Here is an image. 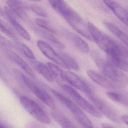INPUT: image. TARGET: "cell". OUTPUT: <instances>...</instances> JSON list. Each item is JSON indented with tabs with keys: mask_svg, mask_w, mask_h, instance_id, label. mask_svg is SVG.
<instances>
[{
	"mask_svg": "<svg viewBox=\"0 0 128 128\" xmlns=\"http://www.w3.org/2000/svg\"><path fill=\"white\" fill-rule=\"evenodd\" d=\"M87 24L94 41L107 56L121 57L128 60V50L126 48L115 42L93 24L88 22Z\"/></svg>",
	"mask_w": 128,
	"mask_h": 128,
	"instance_id": "obj_1",
	"label": "cell"
},
{
	"mask_svg": "<svg viewBox=\"0 0 128 128\" xmlns=\"http://www.w3.org/2000/svg\"><path fill=\"white\" fill-rule=\"evenodd\" d=\"M57 12L61 15L76 31L91 41H94L88 29L82 18L66 3L62 2L58 6Z\"/></svg>",
	"mask_w": 128,
	"mask_h": 128,
	"instance_id": "obj_2",
	"label": "cell"
},
{
	"mask_svg": "<svg viewBox=\"0 0 128 128\" xmlns=\"http://www.w3.org/2000/svg\"><path fill=\"white\" fill-rule=\"evenodd\" d=\"M96 64L102 74L116 87L126 88L128 86V77L113 65L100 57L95 60Z\"/></svg>",
	"mask_w": 128,
	"mask_h": 128,
	"instance_id": "obj_3",
	"label": "cell"
},
{
	"mask_svg": "<svg viewBox=\"0 0 128 128\" xmlns=\"http://www.w3.org/2000/svg\"><path fill=\"white\" fill-rule=\"evenodd\" d=\"M52 92L56 98L69 110L75 119L84 128H93L90 120L79 107L58 91L53 90Z\"/></svg>",
	"mask_w": 128,
	"mask_h": 128,
	"instance_id": "obj_4",
	"label": "cell"
},
{
	"mask_svg": "<svg viewBox=\"0 0 128 128\" xmlns=\"http://www.w3.org/2000/svg\"><path fill=\"white\" fill-rule=\"evenodd\" d=\"M21 104L32 116L39 122L49 124L50 119L44 110L35 101L27 96H23L20 98Z\"/></svg>",
	"mask_w": 128,
	"mask_h": 128,
	"instance_id": "obj_5",
	"label": "cell"
},
{
	"mask_svg": "<svg viewBox=\"0 0 128 128\" xmlns=\"http://www.w3.org/2000/svg\"><path fill=\"white\" fill-rule=\"evenodd\" d=\"M62 87L79 106L88 113L97 118H102V114L99 110L82 97L74 88L66 84L62 85Z\"/></svg>",
	"mask_w": 128,
	"mask_h": 128,
	"instance_id": "obj_6",
	"label": "cell"
},
{
	"mask_svg": "<svg viewBox=\"0 0 128 128\" xmlns=\"http://www.w3.org/2000/svg\"><path fill=\"white\" fill-rule=\"evenodd\" d=\"M21 77L24 84L36 96L49 108L54 110L56 108L53 98L47 92L37 86L34 82L20 72Z\"/></svg>",
	"mask_w": 128,
	"mask_h": 128,
	"instance_id": "obj_7",
	"label": "cell"
},
{
	"mask_svg": "<svg viewBox=\"0 0 128 128\" xmlns=\"http://www.w3.org/2000/svg\"><path fill=\"white\" fill-rule=\"evenodd\" d=\"M87 96L102 114L114 122H120V119L114 111L107 103L97 97L93 92Z\"/></svg>",
	"mask_w": 128,
	"mask_h": 128,
	"instance_id": "obj_8",
	"label": "cell"
},
{
	"mask_svg": "<svg viewBox=\"0 0 128 128\" xmlns=\"http://www.w3.org/2000/svg\"><path fill=\"white\" fill-rule=\"evenodd\" d=\"M37 44L39 49L46 56L59 66L66 69L69 70L60 55L48 44L44 41L39 40L37 42Z\"/></svg>",
	"mask_w": 128,
	"mask_h": 128,
	"instance_id": "obj_9",
	"label": "cell"
},
{
	"mask_svg": "<svg viewBox=\"0 0 128 128\" xmlns=\"http://www.w3.org/2000/svg\"><path fill=\"white\" fill-rule=\"evenodd\" d=\"M64 73L66 80L71 85L87 95L93 92L89 85L78 76L68 71Z\"/></svg>",
	"mask_w": 128,
	"mask_h": 128,
	"instance_id": "obj_10",
	"label": "cell"
},
{
	"mask_svg": "<svg viewBox=\"0 0 128 128\" xmlns=\"http://www.w3.org/2000/svg\"><path fill=\"white\" fill-rule=\"evenodd\" d=\"M105 4L116 17L128 27V12L118 3L112 0H104Z\"/></svg>",
	"mask_w": 128,
	"mask_h": 128,
	"instance_id": "obj_11",
	"label": "cell"
},
{
	"mask_svg": "<svg viewBox=\"0 0 128 128\" xmlns=\"http://www.w3.org/2000/svg\"><path fill=\"white\" fill-rule=\"evenodd\" d=\"M6 55L8 58L16 64L19 66L27 74L32 78H35L36 74L30 66L20 56L14 52L8 50L6 52Z\"/></svg>",
	"mask_w": 128,
	"mask_h": 128,
	"instance_id": "obj_12",
	"label": "cell"
},
{
	"mask_svg": "<svg viewBox=\"0 0 128 128\" xmlns=\"http://www.w3.org/2000/svg\"><path fill=\"white\" fill-rule=\"evenodd\" d=\"M65 36L72 42L75 47L82 53H88L90 48L86 42L76 34L67 30L64 31Z\"/></svg>",
	"mask_w": 128,
	"mask_h": 128,
	"instance_id": "obj_13",
	"label": "cell"
},
{
	"mask_svg": "<svg viewBox=\"0 0 128 128\" xmlns=\"http://www.w3.org/2000/svg\"><path fill=\"white\" fill-rule=\"evenodd\" d=\"M87 74L92 80L102 87L108 89H114L116 88L104 76L93 70H88Z\"/></svg>",
	"mask_w": 128,
	"mask_h": 128,
	"instance_id": "obj_14",
	"label": "cell"
},
{
	"mask_svg": "<svg viewBox=\"0 0 128 128\" xmlns=\"http://www.w3.org/2000/svg\"><path fill=\"white\" fill-rule=\"evenodd\" d=\"M30 62L34 69L47 80L51 82L54 81V76L51 71L43 63L35 60H30Z\"/></svg>",
	"mask_w": 128,
	"mask_h": 128,
	"instance_id": "obj_15",
	"label": "cell"
},
{
	"mask_svg": "<svg viewBox=\"0 0 128 128\" xmlns=\"http://www.w3.org/2000/svg\"><path fill=\"white\" fill-rule=\"evenodd\" d=\"M7 5L16 14L19 18L26 20L27 19V16L25 12V9L28 8V6L24 3L18 0H8L6 1Z\"/></svg>",
	"mask_w": 128,
	"mask_h": 128,
	"instance_id": "obj_16",
	"label": "cell"
},
{
	"mask_svg": "<svg viewBox=\"0 0 128 128\" xmlns=\"http://www.w3.org/2000/svg\"><path fill=\"white\" fill-rule=\"evenodd\" d=\"M108 61L118 69L128 73V60L115 56H107Z\"/></svg>",
	"mask_w": 128,
	"mask_h": 128,
	"instance_id": "obj_17",
	"label": "cell"
},
{
	"mask_svg": "<svg viewBox=\"0 0 128 128\" xmlns=\"http://www.w3.org/2000/svg\"><path fill=\"white\" fill-rule=\"evenodd\" d=\"M104 24L110 32L120 39L128 47V36L127 34L113 24L105 22Z\"/></svg>",
	"mask_w": 128,
	"mask_h": 128,
	"instance_id": "obj_18",
	"label": "cell"
},
{
	"mask_svg": "<svg viewBox=\"0 0 128 128\" xmlns=\"http://www.w3.org/2000/svg\"><path fill=\"white\" fill-rule=\"evenodd\" d=\"M51 114L54 120L62 128H77L70 120L60 112L53 111Z\"/></svg>",
	"mask_w": 128,
	"mask_h": 128,
	"instance_id": "obj_19",
	"label": "cell"
},
{
	"mask_svg": "<svg viewBox=\"0 0 128 128\" xmlns=\"http://www.w3.org/2000/svg\"><path fill=\"white\" fill-rule=\"evenodd\" d=\"M47 65L51 71L56 81L58 84L62 86L66 80L65 73L58 66L50 62L47 63Z\"/></svg>",
	"mask_w": 128,
	"mask_h": 128,
	"instance_id": "obj_20",
	"label": "cell"
},
{
	"mask_svg": "<svg viewBox=\"0 0 128 128\" xmlns=\"http://www.w3.org/2000/svg\"><path fill=\"white\" fill-rule=\"evenodd\" d=\"M58 54L69 70L72 69L76 71L79 70L80 68L78 64L71 56L60 50L58 51Z\"/></svg>",
	"mask_w": 128,
	"mask_h": 128,
	"instance_id": "obj_21",
	"label": "cell"
},
{
	"mask_svg": "<svg viewBox=\"0 0 128 128\" xmlns=\"http://www.w3.org/2000/svg\"><path fill=\"white\" fill-rule=\"evenodd\" d=\"M40 33L44 38L46 39L56 48L60 50H62L66 48L65 45L63 44L54 35H52V34L51 33L42 30L41 31Z\"/></svg>",
	"mask_w": 128,
	"mask_h": 128,
	"instance_id": "obj_22",
	"label": "cell"
},
{
	"mask_svg": "<svg viewBox=\"0 0 128 128\" xmlns=\"http://www.w3.org/2000/svg\"><path fill=\"white\" fill-rule=\"evenodd\" d=\"M18 33L24 39L27 41H30L31 37L29 33L18 22L16 18H12L9 20Z\"/></svg>",
	"mask_w": 128,
	"mask_h": 128,
	"instance_id": "obj_23",
	"label": "cell"
},
{
	"mask_svg": "<svg viewBox=\"0 0 128 128\" xmlns=\"http://www.w3.org/2000/svg\"><path fill=\"white\" fill-rule=\"evenodd\" d=\"M106 95L109 99L114 102L128 106V98L125 96L112 92L107 93Z\"/></svg>",
	"mask_w": 128,
	"mask_h": 128,
	"instance_id": "obj_24",
	"label": "cell"
},
{
	"mask_svg": "<svg viewBox=\"0 0 128 128\" xmlns=\"http://www.w3.org/2000/svg\"><path fill=\"white\" fill-rule=\"evenodd\" d=\"M17 48L24 56L30 59V60H35V56L32 50L27 46L22 43L16 44Z\"/></svg>",
	"mask_w": 128,
	"mask_h": 128,
	"instance_id": "obj_25",
	"label": "cell"
},
{
	"mask_svg": "<svg viewBox=\"0 0 128 128\" xmlns=\"http://www.w3.org/2000/svg\"><path fill=\"white\" fill-rule=\"evenodd\" d=\"M0 28L1 31L7 36L12 38H15L16 36L12 29L2 19L0 20Z\"/></svg>",
	"mask_w": 128,
	"mask_h": 128,
	"instance_id": "obj_26",
	"label": "cell"
},
{
	"mask_svg": "<svg viewBox=\"0 0 128 128\" xmlns=\"http://www.w3.org/2000/svg\"><path fill=\"white\" fill-rule=\"evenodd\" d=\"M35 22L37 26L44 29L48 32L51 33H56V31L46 21L40 18H36L35 20Z\"/></svg>",
	"mask_w": 128,
	"mask_h": 128,
	"instance_id": "obj_27",
	"label": "cell"
},
{
	"mask_svg": "<svg viewBox=\"0 0 128 128\" xmlns=\"http://www.w3.org/2000/svg\"><path fill=\"white\" fill-rule=\"evenodd\" d=\"M30 8L32 11L36 14L44 18L48 17V14L47 12L41 6L38 5L32 4L30 6Z\"/></svg>",
	"mask_w": 128,
	"mask_h": 128,
	"instance_id": "obj_28",
	"label": "cell"
},
{
	"mask_svg": "<svg viewBox=\"0 0 128 128\" xmlns=\"http://www.w3.org/2000/svg\"><path fill=\"white\" fill-rule=\"evenodd\" d=\"M0 43L1 46L5 48H11L12 47V45L11 42L2 36H0Z\"/></svg>",
	"mask_w": 128,
	"mask_h": 128,
	"instance_id": "obj_29",
	"label": "cell"
},
{
	"mask_svg": "<svg viewBox=\"0 0 128 128\" xmlns=\"http://www.w3.org/2000/svg\"><path fill=\"white\" fill-rule=\"evenodd\" d=\"M121 120L128 126V116L124 115L122 116L120 118Z\"/></svg>",
	"mask_w": 128,
	"mask_h": 128,
	"instance_id": "obj_30",
	"label": "cell"
},
{
	"mask_svg": "<svg viewBox=\"0 0 128 128\" xmlns=\"http://www.w3.org/2000/svg\"><path fill=\"white\" fill-rule=\"evenodd\" d=\"M102 128H114L112 126H109L108 124H102Z\"/></svg>",
	"mask_w": 128,
	"mask_h": 128,
	"instance_id": "obj_31",
	"label": "cell"
},
{
	"mask_svg": "<svg viewBox=\"0 0 128 128\" xmlns=\"http://www.w3.org/2000/svg\"><path fill=\"white\" fill-rule=\"evenodd\" d=\"M0 128H10L4 124V123L0 122Z\"/></svg>",
	"mask_w": 128,
	"mask_h": 128,
	"instance_id": "obj_32",
	"label": "cell"
},
{
	"mask_svg": "<svg viewBox=\"0 0 128 128\" xmlns=\"http://www.w3.org/2000/svg\"><path fill=\"white\" fill-rule=\"evenodd\" d=\"M126 10H127V11L128 12V6H127V7H126Z\"/></svg>",
	"mask_w": 128,
	"mask_h": 128,
	"instance_id": "obj_33",
	"label": "cell"
}]
</instances>
